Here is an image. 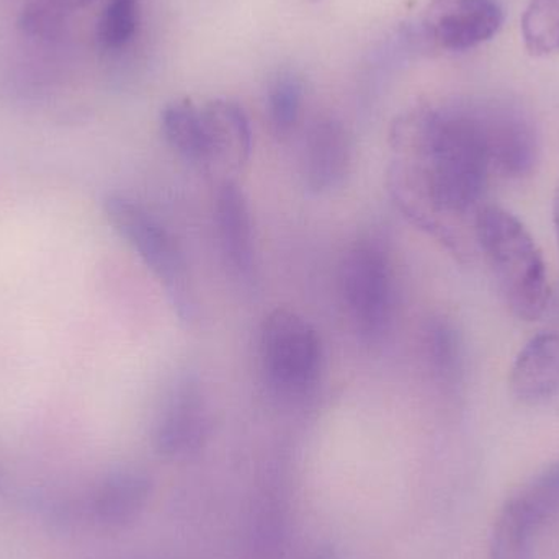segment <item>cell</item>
Masks as SVG:
<instances>
[{"label": "cell", "mask_w": 559, "mask_h": 559, "mask_svg": "<svg viewBox=\"0 0 559 559\" xmlns=\"http://www.w3.org/2000/svg\"><path fill=\"white\" fill-rule=\"evenodd\" d=\"M94 0H32L23 7L19 28L33 38L55 39L64 32L69 15Z\"/></svg>", "instance_id": "18"}, {"label": "cell", "mask_w": 559, "mask_h": 559, "mask_svg": "<svg viewBox=\"0 0 559 559\" xmlns=\"http://www.w3.org/2000/svg\"><path fill=\"white\" fill-rule=\"evenodd\" d=\"M496 0H430L423 16L426 38L443 51H466L489 41L501 28Z\"/></svg>", "instance_id": "6"}, {"label": "cell", "mask_w": 559, "mask_h": 559, "mask_svg": "<svg viewBox=\"0 0 559 559\" xmlns=\"http://www.w3.org/2000/svg\"><path fill=\"white\" fill-rule=\"evenodd\" d=\"M262 370L269 384L283 394H302L318 381L322 364L316 329L289 309H275L259 335Z\"/></svg>", "instance_id": "3"}, {"label": "cell", "mask_w": 559, "mask_h": 559, "mask_svg": "<svg viewBox=\"0 0 559 559\" xmlns=\"http://www.w3.org/2000/svg\"><path fill=\"white\" fill-rule=\"evenodd\" d=\"M350 134L335 118H319L309 128L302 156L306 183L314 192L337 187L350 169Z\"/></svg>", "instance_id": "9"}, {"label": "cell", "mask_w": 559, "mask_h": 559, "mask_svg": "<svg viewBox=\"0 0 559 559\" xmlns=\"http://www.w3.org/2000/svg\"><path fill=\"white\" fill-rule=\"evenodd\" d=\"M554 222L555 229H557L558 242H559V183L557 187V192H555L554 199Z\"/></svg>", "instance_id": "21"}, {"label": "cell", "mask_w": 559, "mask_h": 559, "mask_svg": "<svg viewBox=\"0 0 559 559\" xmlns=\"http://www.w3.org/2000/svg\"><path fill=\"white\" fill-rule=\"evenodd\" d=\"M213 163L241 167L252 153V130L248 115L231 100H212L202 107Z\"/></svg>", "instance_id": "11"}, {"label": "cell", "mask_w": 559, "mask_h": 559, "mask_svg": "<svg viewBox=\"0 0 559 559\" xmlns=\"http://www.w3.org/2000/svg\"><path fill=\"white\" fill-rule=\"evenodd\" d=\"M341 288L355 331L377 342L393 314V272L388 252L374 239L355 242L341 267Z\"/></svg>", "instance_id": "4"}, {"label": "cell", "mask_w": 559, "mask_h": 559, "mask_svg": "<svg viewBox=\"0 0 559 559\" xmlns=\"http://www.w3.org/2000/svg\"><path fill=\"white\" fill-rule=\"evenodd\" d=\"M301 81L292 72H280L272 81L267 95V114L278 136H285L298 123L302 107Z\"/></svg>", "instance_id": "19"}, {"label": "cell", "mask_w": 559, "mask_h": 559, "mask_svg": "<svg viewBox=\"0 0 559 559\" xmlns=\"http://www.w3.org/2000/svg\"><path fill=\"white\" fill-rule=\"evenodd\" d=\"M141 0H108L98 20V41L107 49H121L136 35Z\"/></svg>", "instance_id": "20"}, {"label": "cell", "mask_w": 559, "mask_h": 559, "mask_svg": "<svg viewBox=\"0 0 559 559\" xmlns=\"http://www.w3.org/2000/svg\"><path fill=\"white\" fill-rule=\"evenodd\" d=\"M424 352L437 380L445 386H455L462 378L463 350L459 332L452 322L437 318L427 324Z\"/></svg>", "instance_id": "16"}, {"label": "cell", "mask_w": 559, "mask_h": 559, "mask_svg": "<svg viewBox=\"0 0 559 559\" xmlns=\"http://www.w3.org/2000/svg\"><path fill=\"white\" fill-rule=\"evenodd\" d=\"M489 147L492 173L522 179L537 166L538 136L534 121L518 105L489 100Z\"/></svg>", "instance_id": "7"}, {"label": "cell", "mask_w": 559, "mask_h": 559, "mask_svg": "<svg viewBox=\"0 0 559 559\" xmlns=\"http://www.w3.org/2000/svg\"><path fill=\"white\" fill-rule=\"evenodd\" d=\"M504 506L528 531L537 534L559 509V460L535 476Z\"/></svg>", "instance_id": "15"}, {"label": "cell", "mask_w": 559, "mask_h": 559, "mask_svg": "<svg viewBox=\"0 0 559 559\" xmlns=\"http://www.w3.org/2000/svg\"><path fill=\"white\" fill-rule=\"evenodd\" d=\"M199 383L192 378L174 386L160 419L157 442L166 452H179L199 442L205 427V404Z\"/></svg>", "instance_id": "12"}, {"label": "cell", "mask_w": 559, "mask_h": 559, "mask_svg": "<svg viewBox=\"0 0 559 559\" xmlns=\"http://www.w3.org/2000/svg\"><path fill=\"white\" fill-rule=\"evenodd\" d=\"M105 215L146 267L177 296L180 305L186 292V261L163 223L133 200L120 195L105 200Z\"/></svg>", "instance_id": "5"}, {"label": "cell", "mask_w": 559, "mask_h": 559, "mask_svg": "<svg viewBox=\"0 0 559 559\" xmlns=\"http://www.w3.org/2000/svg\"><path fill=\"white\" fill-rule=\"evenodd\" d=\"M511 391L519 401L542 404L559 393V334L542 332L519 352L511 368Z\"/></svg>", "instance_id": "10"}, {"label": "cell", "mask_w": 559, "mask_h": 559, "mask_svg": "<svg viewBox=\"0 0 559 559\" xmlns=\"http://www.w3.org/2000/svg\"><path fill=\"white\" fill-rule=\"evenodd\" d=\"M475 242L515 318L537 321L550 301L547 264L534 236L501 206L486 205L475 222Z\"/></svg>", "instance_id": "2"}, {"label": "cell", "mask_w": 559, "mask_h": 559, "mask_svg": "<svg viewBox=\"0 0 559 559\" xmlns=\"http://www.w3.org/2000/svg\"><path fill=\"white\" fill-rule=\"evenodd\" d=\"M489 100L420 107L393 128L409 167L406 212L455 254H468L469 216L476 219L492 173Z\"/></svg>", "instance_id": "1"}, {"label": "cell", "mask_w": 559, "mask_h": 559, "mask_svg": "<svg viewBox=\"0 0 559 559\" xmlns=\"http://www.w3.org/2000/svg\"><path fill=\"white\" fill-rule=\"evenodd\" d=\"M164 138L174 151L192 164H212L202 107L190 100L167 105L160 115Z\"/></svg>", "instance_id": "13"}, {"label": "cell", "mask_w": 559, "mask_h": 559, "mask_svg": "<svg viewBox=\"0 0 559 559\" xmlns=\"http://www.w3.org/2000/svg\"><path fill=\"white\" fill-rule=\"evenodd\" d=\"M144 483L130 473H118L105 479L91 498L88 512L97 524L117 527L130 521L140 508Z\"/></svg>", "instance_id": "14"}, {"label": "cell", "mask_w": 559, "mask_h": 559, "mask_svg": "<svg viewBox=\"0 0 559 559\" xmlns=\"http://www.w3.org/2000/svg\"><path fill=\"white\" fill-rule=\"evenodd\" d=\"M525 48L534 56L559 51V0H528L522 16Z\"/></svg>", "instance_id": "17"}, {"label": "cell", "mask_w": 559, "mask_h": 559, "mask_svg": "<svg viewBox=\"0 0 559 559\" xmlns=\"http://www.w3.org/2000/svg\"><path fill=\"white\" fill-rule=\"evenodd\" d=\"M215 222L226 264L239 278H251L255 264L254 225L248 199L235 182L219 187Z\"/></svg>", "instance_id": "8"}]
</instances>
